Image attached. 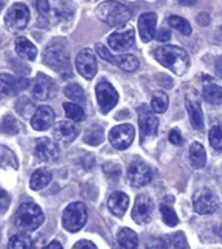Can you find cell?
Wrapping results in <instances>:
<instances>
[{"instance_id": "obj_1", "label": "cell", "mask_w": 222, "mask_h": 249, "mask_svg": "<svg viewBox=\"0 0 222 249\" xmlns=\"http://www.w3.org/2000/svg\"><path fill=\"white\" fill-rule=\"evenodd\" d=\"M155 59L177 76H183L190 68V56L186 50L178 46L165 45L155 51Z\"/></svg>"}, {"instance_id": "obj_2", "label": "cell", "mask_w": 222, "mask_h": 249, "mask_svg": "<svg viewBox=\"0 0 222 249\" xmlns=\"http://www.w3.org/2000/svg\"><path fill=\"white\" fill-rule=\"evenodd\" d=\"M45 214L42 209L34 202H24L20 205L15 214V225L24 232L35 231L43 225Z\"/></svg>"}, {"instance_id": "obj_3", "label": "cell", "mask_w": 222, "mask_h": 249, "mask_svg": "<svg viewBox=\"0 0 222 249\" xmlns=\"http://www.w3.org/2000/svg\"><path fill=\"white\" fill-rule=\"evenodd\" d=\"M95 12H96L97 18L108 26L125 25L131 17V12L126 5L118 1H113V0H108L99 4Z\"/></svg>"}, {"instance_id": "obj_4", "label": "cell", "mask_w": 222, "mask_h": 249, "mask_svg": "<svg viewBox=\"0 0 222 249\" xmlns=\"http://www.w3.org/2000/svg\"><path fill=\"white\" fill-rule=\"evenodd\" d=\"M43 63L46 66L65 77L72 76V67L69 60L68 51L60 45L48 46L43 53Z\"/></svg>"}, {"instance_id": "obj_5", "label": "cell", "mask_w": 222, "mask_h": 249, "mask_svg": "<svg viewBox=\"0 0 222 249\" xmlns=\"http://www.w3.org/2000/svg\"><path fill=\"white\" fill-rule=\"evenodd\" d=\"M87 222V208L83 202H73L63 213V226L69 232H78Z\"/></svg>"}, {"instance_id": "obj_6", "label": "cell", "mask_w": 222, "mask_h": 249, "mask_svg": "<svg viewBox=\"0 0 222 249\" xmlns=\"http://www.w3.org/2000/svg\"><path fill=\"white\" fill-rule=\"evenodd\" d=\"M155 111L145 105H142L138 108V124L141 131V142L143 143L147 139L158 135L159 119L155 116Z\"/></svg>"}, {"instance_id": "obj_7", "label": "cell", "mask_w": 222, "mask_h": 249, "mask_svg": "<svg viewBox=\"0 0 222 249\" xmlns=\"http://www.w3.org/2000/svg\"><path fill=\"white\" fill-rule=\"evenodd\" d=\"M109 47L114 53H124L135 43V30L131 25H122L108 37Z\"/></svg>"}, {"instance_id": "obj_8", "label": "cell", "mask_w": 222, "mask_h": 249, "mask_svg": "<svg viewBox=\"0 0 222 249\" xmlns=\"http://www.w3.org/2000/svg\"><path fill=\"white\" fill-rule=\"evenodd\" d=\"M30 91H32V98L38 99V101H47V99L52 98L56 94V82H55V80L48 77L46 73L39 72L35 76V78L32 80Z\"/></svg>"}, {"instance_id": "obj_9", "label": "cell", "mask_w": 222, "mask_h": 249, "mask_svg": "<svg viewBox=\"0 0 222 249\" xmlns=\"http://www.w3.org/2000/svg\"><path fill=\"white\" fill-rule=\"evenodd\" d=\"M126 178H127V183L133 188H142L151 181L152 171L148 164L144 163L143 160H137L130 163Z\"/></svg>"}, {"instance_id": "obj_10", "label": "cell", "mask_w": 222, "mask_h": 249, "mask_svg": "<svg viewBox=\"0 0 222 249\" xmlns=\"http://www.w3.org/2000/svg\"><path fill=\"white\" fill-rule=\"evenodd\" d=\"M96 93V99L100 107V111L103 114H108L118 102V93L114 89L113 85L108 82L107 80H101L96 85L95 89Z\"/></svg>"}, {"instance_id": "obj_11", "label": "cell", "mask_w": 222, "mask_h": 249, "mask_svg": "<svg viewBox=\"0 0 222 249\" xmlns=\"http://www.w3.org/2000/svg\"><path fill=\"white\" fill-rule=\"evenodd\" d=\"M192 205L198 214H212L217 210L218 198L209 188H200L192 196Z\"/></svg>"}, {"instance_id": "obj_12", "label": "cell", "mask_w": 222, "mask_h": 249, "mask_svg": "<svg viewBox=\"0 0 222 249\" xmlns=\"http://www.w3.org/2000/svg\"><path fill=\"white\" fill-rule=\"evenodd\" d=\"M29 20H30V12L28 7L22 3L13 4L5 15V25L13 32H18L26 28Z\"/></svg>"}, {"instance_id": "obj_13", "label": "cell", "mask_w": 222, "mask_h": 249, "mask_svg": "<svg viewBox=\"0 0 222 249\" xmlns=\"http://www.w3.org/2000/svg\"><path fill=\"white\" fill-rule=\"evenodd\" d=\"M109 141L117 150H125L133 143L135 129L131 124H121L109 131Z\"/></svg>"}, {"instance_id": "obj_14", "label": "cell", "mask_w": 222, "mask_h": 249, "mask_svg": "<svg viewBox=\"0 0 222 249\" xmlns=\"http://www.w3.org/2000/svg\"><path fill=\"white\" fill-rule=\"evenodd\" d=\"M154 214V201L147 195H139L134 202L131 216L137 225H147L150 223Z\"/></svg>"}, {"instance_id": "obj_15", "label": "cell", "mask_w": 222, "mask_h": 249, "mask_svg": "<svg viewBox=\"0 0 222 249\" xmlns=\"http://www.w3.org/2000/svg\"><path fill=\"white\" fill-rule=\"evenodd\" d=\"M34 154L39 160L46 163L56 162L60 157V149L57 143L48 137H41L35 143Z\"/></svg>"}, {"instance_id": "obj_16", "label": "cell", "mask_w": 222, "mask_h": 249, "mask_svg": "<svg viewBox=\"0 0 222 249\" xmlns=\"http://www.w3.org/2000/svg\"><path fill=\"white\" fill-rule=\"evenodd\" d=\"M76 67H77L78 73L86 80H91L95 77L97 72V61L93 50L85 49L77 55L76 59Z\"/></svg>"}, {"instance_id": "obj_17", "label": "cell", "mask_w": 222, "mask_h": 249, "mask_svg": "<svg viewBox=\"0 0 222 249\" xmlns=\"http://www.w3.org/2000/svg\"><path fill=\"white\" fill-rule=\"evenodd\" d=\"M78 135H79V128L74 123L66 120L57 123L52 131L53 139L61 146H66L72 143Z\"/></svg>"}, {"instance_id": "obj_18", "label": "cell", "mask_w": 222, "mask_h": 249, "mask_svg": "<svg viewBox=\"0 0 222 249\" xmlns=\"http://www.w3.org/2000/svg\"><path fill=\"white\" fill-rule=\"evenodd\" d=\"M156 25H158V15L155 12H145L139 16L138 29L141 34L142 41L148 43L156 36Z\"/></svg>"}, {"instance_id": "obj_19", "label": "cell", "mask_w": 222, "mask_h": 249, "mask_svg": "<svg viewBox=\"0 0 222 249\" xmlns=\"http://www.w3.org/2000/svg\"><path fill=\"white\" fill-rule=\"evenodd\" d=\"M55 111L49 106H39L32 116V127L35 131H47L55 122Z\"/></svg>"}, {"instance_id": "obj_20", "label": "cell", "mask_w": 222, "mask_h": 249, "mask_svg": "<svg viewBox=\"0 0 222 249\" xmlns=\"http://www.w3.org/2000/svg\"><path fill=\"white\" fill-rule=\"evenodd\" d=\"M30 85L26 78H15L8 73H1V95H16Z\"/></svg>"}, {"instance_id": "obj_21", "label": "cell", "mask_w": 222, "mask_h": 249, "mask_svg": "<svg viewBox=\"0 0 222 249\" xmlns=\"http://www.w3.org/2000/svg\"><path fill=\"white\" fill-rule=\"evenodd\" d=\"M186 108L187 112H189V116H190L191 125L198 129V131H202L204 128V115H203L202 106H200V102L195 97H191V95H187L186 97Z\"/></svg>"}, {"instance_id": "obj_22", "label": "cell", "mask_w": 222, "mask_h": 249, "mask_svg": "<svg viewBox=\"0 0 222 249\" xmlns=\"http://www.w3.org/2000/svg\"><path fill=\"white\" fill-rule=\"evenodd\" d=\"M129 196L124 192L116 191L108 198V208L111 213L116 216H122L129 208Z\"/></svg>"}, {"instance_id": "obj_23", "label": "cell", "mask_w": 222, "mask_h": 249, "mask_svg": "<svg viewBox=\"0 0 222 249\" xmlns=\"http://www.w3.org/2000/svg\"><path fill=\"white\" fill-rule=\"evenodd\" d=\"M15 49H16L17 55L25 60H34L38 55V50L28 38L18 37L15 41Z\"/></svg>"}, {"instance_id": "obj_24", "label": "cell", "mask_w": 222, "mask_h": 249, "mask_svg": "<svg viewBox=\"0 0 222 249\" xmlns=\"http://www.w3.org/2000/svg\"><path fill=\"white\" fill-rule=\"evenodd\" d=\"M52 180V172L47 168H38L30 178V188L32 191H41L46 188Z\"/></svg>"}, {"instance_id": "obj_25", "label": "cell", "mask_w": 222, "mask_h": 249, "mask_svg": "<svg viewBox=\"0 0 222 249\" xmlns=\"http://www.w3.org/2000/svg\"><path fill=\"white\" fill-rule=\"evenodd\" d=\"M139 245V239L138 235L129 227H124L118 231L117 233V247L118 248L134 249L138 248Z\"/></svg>"}, {"instance_id": "obj_26", "label": "cell", "mask_w": 222, "mask_h": 249, "mask_svg": "<svg viewBox=\"0 0 222 249\" xmlns=\"http://www.w3.org/2000/svg\"><path fill=\"white\" fill-rule=\"evenodd\" d=\"M111 63L118 67L120 70L129 72V73L139 68V60L134 55H118V56H113Z\"/></svg>"}, {"instance_id": "obj_27", "label": "cell", "mask_w": 222, "mask_h": 249, "mask_svg": "<svg viewBox=\"0 0 222 249\" xmlns=\"http://www.w3.org/2000/svg\"><path fill=\"white\" fill-rule=\"evenodd\" d=\"M203 99L210 105H221L222 103V88L214 84H206L203 86Z\"/></svg>"}, {"instance_id": "obj_28", "label": "cell", "mask_w": 222, "mask_h": 249, "mask_svg": "<svg viewBox=\"0 0 222 249\" xmlns=\"http://www.w3.org/2000/svg\"><path fill=\"white\" fill-rule=\"evenodd\" d=\"M190 160L195 168H202L206 166V153L200 142H194L190 146Z\"/></svg>"}, {"instance_id": "obj_29", "label": "cell", "mask_w": 222, "mask_h": 249, "mask_svg": "<svg viewBox=\"0 0 222 249\" xmlns=\"http://www.w3.org/2000/svg\"><path fill=\"white\" fill-rule=\"evenodd\" d=\"M83 141L86 143H89L91 146H97L104 141V129L99 125H91L87 128V131L85 132V137Z\"/></svg>"}, {"instance_id": "obj_30", "label": "cell", "mask_w": 222, "mask_h": 249, "mask_svg": "<svg viewBox=\"0 0 222 249\" xmlns=\"http://www.w3.org/2000/svg\"><path fill=\"white\" fill-rule=\"evenodd\" d=\"M168 106H169V98L165 91H155L154 97L151 99V108L158 114H164L168 110Z\"/></svg>"}, {"instance_id": "obj_31", "label": "cell", "mask_w": 222, "mask_h": 249, "mask_svg": "<svg viewBox=\"0 0 222 249\" xmlns=\"http://www.w3.org/2000/svg\"><path fill=\"white\" fill-rule=\"evenodd\" d=\"M64 94L66 98H69L73 102L77 103H85L86 95L85 90L82 89L78 84H69L64 88Z\"/></svg>"}, {"instance_id": "obj_32", "label": "cell", "mask_w": 222, "mask_h": 249, "mask_svg": "<svg viewBox=\"0 0 222 249\" xmlns=\"http://www.w3.org/2000/svg\"><path fill=\"white\" fill-rule=\"evenodd\" d=\"M63 106H64L66 116H68L69 119H72L73 122H83L86 119L85 111H83V108H82L79 105H77V103L65 102Z\"/></svg>"}, {"instance_id": "obj_33", "label": "cell", "mask_w": 222, "mask_h": 249, "mask_svg": "<svg viewBox=\"0 0 222 249\" xmlns=\"http://www.w3.org/2000/svg\"><path fill=\"white\" fill-rule=\"evenodd\" d=\"M160 213H161L162 221L166 226L169 227H175V226L179 223V219H178L177 214L174 212V209L172 208V205L166 204V202H162L160 205Z\"/></svg>"}, {"instance_id": "obj_34", "label": "cell", "mask_w": 222, "mask_h": 249, "mask_svg": "<svg viewBox=\"0 0 222 249\" xmlns=\"http://www.w3.org/2000/svg\"><path fill=\"white\" fill-rule=\"evenodd\" d=\"M32 247V237L29 236L28 233H17L15 236L9 239L8 248L12 249H29Z\"/></svg>"}, {"instance_id": "obj_35", "label": "cell", "mask_w": 222, "mask_h": 249, "mask_svg": "<svg viewBox=\"0 0 222 249\" xmlns=\"http://www.w3.org/2000/svg\"><path fill=\"white\" fill-rule=\"evenodd\" d=\"M168 24L172 26L173 29H175L177 32H179L183 36H190L192 33V28L191 25L189 24V21L182 18L179 16H170L168 18Z\"/></svg>"}, {"instance_id": "obj_36", "label": "cell", "mask_w": 222, "mask_h": 249, "mask_svg": "<svg viewBox=\"0 0 222 249\" xmlns=\"http://www.w3.org/2000/svg\"><path fill=\"white\" fill-rule=\"evenodd\" d=\"M164 240H165L166 247H169V248H189L186 237L181 231L168 235Z\"/></svg>"}, {"instance_id": "obj_37", "label": "cell", "mask_w": 222, "mask_h": 249, "mask_svg": "<svg viewBox=\"0 0 222 249\" xmlns=\"http://www.w3.org/2000/svg\"><path fill=\"white\" fill-rule=\"evenodd\" d=\"M1 166L3 167H12L15 170L18 168V160H17L16 154L11 149L5 146H1Z\"/></svg>"}, {"instance_id": "obj_38", "label": "cell", "mask_w": 222, "mask_h": 249, "mask_svg": "<svg viewBox=\"0 0 222 249\" xmlns=\"http://www.w3.org/2000/svg\"><path fill=\"white\" fill-rule=\"evenodd\" d=\"M34 108H35V106L32 105V102H30V101H29L28 98H25V97L20 98L16 102V111L21 115V116H24V118H30V116H32V115H34L32 112H35Z\"/></svg>"}, {"instance_id": "obj_39", "label": "cell", "mask_w": 222, "mask_h": 249, "mask_svg": "<svg viewBox=\"0 0 222 249\" xmlns=\"http://www.w3.org/2000/svg\"><path fill=\"white\" fill-rule=\"evenodd\" d=\"M1 129H3V133H7V135H17L20 131V125L15 116L5 115L3 118V123H1Z\"/></svg>"}, {"instance_id": "obj_40", "label": "cell", "mask_w": 222, "mask_h": 249, "mask_svg": "<svg viewBox=\"0 0 222 249\" xmlns=\"http://www.w3.org/2000/svg\"><path fill=\"white\" fill-rule=\"evenodd\" d=\"M209 142L214 150L222 151V127L214 125L209 131Z\"/></svg>"}, {"instance_id": "obj_41", "label": "cell", "mask_w": 222, "mask_h": 249, "mask_svg": "<svg viewBox=\"0 0 222 249\" xmlns=\"http://www.w3.org/2000/svg\"><path fill=\"white\" fill-rule=\"evenodd\" d=\"M103 172H104L105 176H107V179L114 180V181H117L122 174L121 167L116 163H105L104 166H103Z\"/></svg>"}, {"instance_id": "obj_42", "label": "cell", "mask_w": 222, "mask_h": 249, "mask_svg": "<svg viewBox=\"0 0 222 249\" xmlns=\"http://www.w3.org/2000/svg\"><path fill=\"white\" fill-rule=\"evenodd\" d=\"M36 9L39 12V16L43 18H48L51 16V5L48 0H36Z\"/></svg>"}, {"instance_id": "obj_43", "label": "cell", "mask_w": 222, "mask_h": 249, "mask_svg": "<svg viewBox=\"0 0 222 249\" xmlns=\"http://www.w3.org/2000/svg\"><path fill=\"white\" fill-rule=\"evenodd\" d=\"M169 141L173 145H175V146H179V145H182L183 143V137H182V133L179 129H172V131L169 132Z\"/></svg>"}, {"instance_id": "obj_44", "label": "cell", "mask_w": 222, "mask_h": 249, "mask_svg": "<svg viewBox=\"0 0 222 249\" xmlns=\"http://www.w3.org/2000/svg\"><path fill=\"white\" fill-rule=\"evenodd\" d=\"M0 195H1V197H0V209H1V214H5L7 209L9 208V204H11V197H9V195L5 192L4 189L0 191Z\"/></svg>"}, {"instance_id": "obj_45", "label": "cell", "mask_w": 222, "mask_h": 249, "mask_svg": "<svg viewBox=\"0 0 222 249\" xmlns=\"http://www.w3.org/2000/svg\"><path fill=\"white\" fill-rule=\"evenodd\" d=\"M96 53H99V56H100L103 60L109 61V63H111V60L113 59V55L109 53L108 50H107V47L101 45V43H97L96 45Z\"/></svg>"}, {"instance_id": "obj_46", "label": "cell", "mask_w": 222, "mask_h": 249, "mask_svg": "<svg viewBox=\"0 0 222 249\" xmlns=\"http://www.w3.org/2000/svg\"><path fill=\"white\" fill-rule=\"evenodd\" d=\"M155 37H156V39H158L159 42H162V43H164V42H169L172 36H170V32L168 30V29L161 28L160 30H159L158 33H156Z\"/></svg>"}, {"instance_id": "obj_47", "label": "cell", "mask_w": 222, "mask_h": 249, "mask_svg": "<svg viewBox=\"0 0 222 249\" xmlns=\"http://www.w3.org/2000/svg\"><path fill=\"white\" fill-rule=\"evenodd\" d=\"M74 249H79V248H89V249H95L96 248V245L94 244L93 241H89V240H79L77 244H74L73 247Z\"/></svg>"}, {"instance_id": "obj_48", "label": "cell", "mask_w": 222, "mask_h": 249, "mask_svg": "<svg viewBox=\"0 0 222 249\" xmlns=\"http://www.w3.org/2000/svg\"><path fill=\"white\" fill-rule=\"evenodd\" d=\"M196 20H198V22L200 26H206V25H209L210 17L208 16L206 12H204V13H200V15L196 17Z\"/></svg>"}, {"instance_id": "obj_49", "label": "cell", "mask_w": 222, "mask_h": 249, "mask_svg": "<svg viewBox=\"0 0 222 249\" xmlns=\"http://www.w3.org/2000/svg\"><path fill=\"white\" fill-rule=\"evenodd\" d=\"M216 72H217V76L222 80V56H220L216 60Z\"/></svg>"}, {"instance_id": "obj_50", "label": "cell", "mask_w": 222, "mask_h": 249, "mask_svg": "<svg viewBox=\"0 0 222 249\" xmlns=\"http://www.w3.org/2000/svg\"><path fill=\"white\" fill-rule=\"evenodd\" d=\"M45 248H47V249H63V245H61L57 240H53L52 243H49L48 245H46Z\"/></svg>"}, {"instance_id": "obj_51", "label": "cell", "mask_w": 222, "mask_h": 249, "mask_svg": "<svg viewBox=\"0 0 222 249\" xmlns=\"http://www.w3.org/2000/svg\"><path fill=\"white\" fill-rule=\"evenodd\" d=\"M177 1L181 5H185V7H190V5H194L198 3V0H177Z\"/></svg>"}, {"instance_id": "obj_52", "label": "cell", "mask_w": 222, "mask_h": 249, "mask_svg": "<svg viewBox=\"0 0 222 249\" xmlns=\"http://www.w3.org/2000/svg\"><path fill=\"white\" fill-rule=\"evenodd\" d=\"M220 236H221V240H222V226H221V229H220Z\"/></svg>"}, {"instance_id": "obj_53", "label": "cell", "mask_w": 222, "mask_h": 249, "mask_svg": "<svg viewBox=\"0 0 222 249\" xmlns=\"http://www.w3.org/2000/svg\"><path fill=\"white\" fill-rule=\"evenodd\" d=\"M86 1H96V0H86Z\"/></svg>"}]
</instances>
